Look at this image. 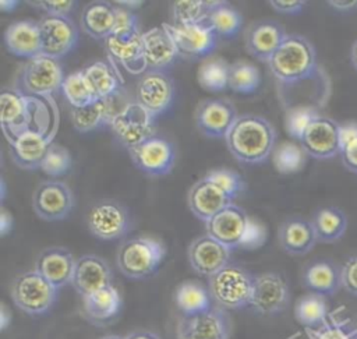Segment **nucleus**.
I'll use <instances>...</instances> for the list:
<instances>
[{"mask_svg": "<svg viewBox=\"0 0 357 339\" xmlns=\"http://www.w3.org/2000/svg\"><path fill=\"white\" fill-rule=\"evenodd\" d=\"M261 85V73L252 63L238 60L230 64L229 88L237 93H252Z\"/></svg>", "mask_w": 357, "mask_h": 339, "instance_id": "nucleus-41", "label": "nucleus"}, {"mask_svg": "<svg viewBox=\"0 0 357 339\" xmlns=\"http://www.w3.org/2000/svg\"><path fill=\"white\" fill-rule=\"evenodd\" d=\"M71 169V155L67 151V148L52 144L49 148V152L40 166V170H43L49 176H63Z\"/></svg>", "mask_w": 357, "mask_h": 339, "instance_id": "nucleus-48", "label": "nucleus"}, {"mask_svg": "<svg viewBox=\"0 0 357 339\" xmlns=\"http://www.w3.org/2000/svg\"><path fill=\"white\" fill-rule=\"evenodd\" d=\"M237 117L234 105L223 98L202 100L195 110L197 128L211 138H225Z\"/></svg>", "mask_w": 357, "mask_h": 339, "instance_id": "nucleus-19", "label": "nucleus"}, {"mask_svg": "<svg viewBox=\"0 0 357 339\" xmlns=\"http://www.w3.org/2000/svg\"><path fill=\"white\" fill-rule=\"evenodd\" d=\"M311 223L318 243H335L346 233L347 216L336 206H326L314 213Z\"/></svg>", "mask_w": 357, "mask_h": 339, "instance_id": "nucleus-35", "label": "nucleus"}, {"mask_svg": "<svg viewBox=\"0 0 357 339\" xmlns=\"http://www.w3.org/2000/svg\"><path fill=\"white\" fill-rule=\"evenodd\" d=\"M77 259L64 247H49L43 250L35 262L38 271L57 290L73 282Z\"/></svg>", "mask_w": 357, "mask_h": 339, "instance_id": "nucleus-26", "label": "nucleus"}, {"mask_svg": "<svg viewBox=\"0 0 357 339\" xmlns=\"http://www.w3.org/2000/svg\"><path fill=\"white\" fill-rule=\"evenodd\" d=\"M208 6L204 0H178L172 6L173 24L191 25L204 22L208 17Z\"/></svg>", "mask_w": 357, "mask_h": 339, "instance_id": "nucleus-44", "label": "nucleus"}, {"mask_svg": "<svg viewBox=\"0 0 357 339\" xmlns=\"http://www.w3.org/2000/svg\"><path fill=\"white\" fill-rule=\"evenodd\" d=\"M254 280L248 271L238 265H226L208 278V289L212 300L225 310H240L251 306Z\"/></svg>", "mask_w": 357, "mask_h": 339, "instance_id": "nucleus-5", "label": "nucleus"}, {"mask_svg": "<svg viewBox=\"0 0 357 339\" xmlns=\"http://www.w3.org/2000/svg\"><path fill=\"white\" fill-rule=\"evenodd\" d=\"M141 36V32L131 35L112 33L105 40V47L113 64H119L132 74L142 73L144 70H146L144 63Z\"/></svg>", "mask_w": 357, "mask_h": 339, "instance_id": "nucleus-27", "label": "nucleus"}, {"mask_svg": "<svg viewBox=\"0 0 357 339\" xmlns=\"http://www.w3.org/2000/svg\"><path fill=\"white\" fill-rule=\"evenodd\" d=\"M208 17L205 22L218 38H234L243 25V17L226 1H206Z\"/></svg>", "mask_w": 357, "mask_h": 339, "instance_id": "nucleus-36", "label": "nucleus"}, {"mask_svg": "<svg viewBox=\"0 0 357 339\" xmlns=\"http://www.w3.org/2000/svg\"><path fill=\"white\" fill-rule=\"evenodd\" d=\"M1 128L7 142L29 130H57L60 117L53 98L32 96L17 88L0 93Z\"/></svg>", "mask_w": 357, "mask_h": 339, "instance_id": "nucleus-1", "label": "nucleus"}, {"mask_svg": "<svg viewBox=\"0 0 357 339\" xmlns=\"http://www.w3.org/2000/svg\"><path fill=\"white\" fill-rule=\"evenodd\" d=\"M272 162L279 173L291 174L300 172L304 167L307 162V153L301 145L294 142H282L275 148L272 153Z\"/></svg>", "mask_w": 357, "mask_h": 339, "instance_id": "nucleus-42", "label": "nucleus"}, {"mask_svg": "<svg viewBox=\"0 0 357 339\" xmlns=\"http://www.w3.org/2000/svg\"><path fill=\"white\" fill-rule=\"evenodd\" d=\"M278 234L282 248L290 255H304L318 243L311 220L300 216L286 219Z\"/></svg>", "mask_w": 357, "mask_h": 339, "instance_id": "nucleus-29", "label": "nucleus"}, {"mask_svg": "<svg viewBox=\"0 0 357 339\" xmlns=\"http://www.w3.org/2000/svg\"><path fill=\"white\" fill-rule=\"evenodd\" d=\"M82 71L96 99H112L119 93L121 78L113 63L98 60L88 64Z\"/></svg>", "mask_w": 357, "mask_h": 339, "instance_id": "nucleus-33", "label": "nucleus"}, {"mask_svg": "<svg viewBox=\"0 0 357 339\" xmlns=\"http://www.w3.org/2000/svg\"><path fill=\"white\" fill-rule=\"evenodd\" d=\"M112 280V269L103 258L93 254H85L77 259L71 285L82 299L113 285Z\"/></svg>", "mask_w": 357, "mask_h": 339, "instance_id": "nucleus-23", "label": "nucleus"}, {"mask_svg": "<svg viewBox=\"0 0 357 339\" xmlns=\"http://www.w3.org/2000/svg\"><path fill=\"white\" fill-rule=\"evenodd\" d=\"M303 282L311 293L332 296L342 287L340 266L329 259L314 261L304 269Z\"/></svg>", "mask_w": 357, "mask_h": 339, "instance_id": "nucleus-32", "label": "nucleus"}, {"mask_svg": "<svg viewBox=\"0 0 357 339\" xmlns=\"http://www.w3.org/2000/svg\"><path fill=\"white\" fill-rule=\"evenodd\" d=\"M131 225L130 212L114 199L98 201L86 213V226L99 240L112 241L121 239L131 230Z\"/></svg>", "mask_w": 357, "mask_h": 339, "instance_id": "nucleus-8", "label": "nucleus"}, {"mask_svg": "<svg viewBox=\"0 0 357 339\" xmlns=\"http://www.w3.org/2000/svg\"><path fill=\"white\" fill-rule=\"evenodd\" d=\"M269 4L275 11L289 15L298 14L305 7V1L303 0H271Z\"/></svg>", "mask_w": 357, "mask_h": 339, "instance_id": "nucleus-53", "label": "nucleus"}, {"mask_svg": "<svg viewBox=\"0 0 357 339\" xmlns=\"http://www.w3.org/2000/svg\"><path fill=\"white\" fill-rule=\"evenodd\" d=\"M294 318L305 329L321 326L329 318L326 297L318 293H307L301 296L294 306Z\"/></svg>", "mask_w": 357, "mask_h": 339, "instance_id": "nucleus-38", "label": "nucleus"}, {"mask_svg": "<svg viewBox=\"0 0 357 339\" xmlns=\"http://www.w3.org/2000/svg\"><path fill=\"white\" fill-rule=\"evenodd\" d=\"M272 75L286 85L311 78L317 71V53L312 43L301 35H287L268 61Z\"/></svg>", "mask_w": 357, "mask_h": 339, "instance_id": "nucleus-3", "label": "nucleus"}, {"mask_svg": "<svg viewBox=\"0 0 357 339\" xmlns=\"http://www.w3.org/2000/svg\"><path fill=\"white\" fill-rule=\"evenodd\" d=\"M298 142L315 159L333 158L340 155V126L333 119L318 114Z\"/></svg>", "mask_w": 357, "mask_h": 339, "instance_id": "nucleus-18", "label": "nucleus"}, {"mask_svg": "<svg viewBox=\"0 0 357 339\" xmlns=\"http://www.w3.org/2000/svg\"><path fill=\"white\" fill-rule=\"evenodd\" d=\"M132 163L148 176H165L172 172L176 162L174 145L163 137L153 135L128 149Z\"/></svg>", "mask_w": 357, "mask_h": 339, "instance_id": "nucleus-11", "label": "nucleus"}, {"mask_svg": "<svg viewBox=\"0 0 357 339\" xmlns=\"http://www.w3.org/2000/svg\"><path fill=\"white\" fill-rule=\"evenodd\" d=\"M276 137L275 127L266 119L257 114H243L237 117L225 141L236 160L258 165L273 153Z\"/></svg>", "mask_w": 357, "mask_h": 339, "instance_id": "nucleus-2", "label": "nucleus"}, {"mask_svg": "<svg viewBox=\"0 0 357 339\" xmlns=\"http://www.w3.org/2000/svg\"><path fill=\"white\" fill-rule=\"evenodd\" d=\"M42 54L61 59L68 54L78 42V29L70 17L43 15L39 21Z\"/></svg>", "mask_w": 357, "mask_h": 339, "instance_id": "nucleus-14", "label": "nucleus"}, {"mask_svg": "<svg viewBox=\"0 0 357 339\" xmlns=\"http://www.w3.org/2000/svg\"><path fill=\"white\" fill-rule=\"evenodd\" d=\"M174 303L183 315L199 314L213 307L209 289L194 280H187L177 286Z\"/></svg>", "mask_w": 357, "mask_h": 339, "instance_id": "nucleus-37", "label": "nucleus"}, {"mask_svg": "<svg viewBox=\"0 0 357 339\" xmlns=\"http://www.w3.org/2000/svg\"><path fill=\"white\" fill-rule=\"evenodd\" d=\"M57 130H29L8 142L14 163L25 170L40 169Z\"/></svg>", "mask_w": 357, "mask_h": 339, "instance_id": "nucleus-16", "label": "nucleus"}, {"mask_svg": "<svg viewBox=\"0 0 357 339\" xmlns=\"http://www.w3.org/2000/svg\"><path fill=\"white\" fill-rule=\"evenodd\" d=\"M230 251V248H227L209 234H204L192 240L187 254L191 268L197 273L211 278L226 265H229Z\"/></svg>", "mask_w": 357, "mask_h": 339, "instance_id": "nucleus-21", "label": "nucleus"}, {"mask_svg": "<svg viewBox=\"0 0 357 339\" xmlns=\"http://www.w3.org/2000/svg\"><path fill=\"white\" fill-rule=\"evenodd\" d=\"M230 64L222 57L206 59L197 73L198 84L209 92H222L229 88Z\"/></svg>", "mask_w": 357, "mask_h": 339, "instance_id": "nucleus-39", "label": "nucleus"}, {"mask_svg": "<svg viewBox=\"0 0 357 339\" xmlns=\"http://www.w3.org/2000/svg\"><path fill=\"white\" fill-rule=\"evenodd\" d=\"M342 287L351 296L357 297V254L350 255L340 266Z\"/></svg>", "mask_w": 357, "mask_h": 339, "instance_id": "nucleus-52", "label": "nucleus"}, {"mask_svg": "<svg viewBox=\"0 0 357 339\" xmlns=\"http://www.w3.org/2000/svg\"><path fill=\"white\" fill-rule=\"evenodd\" d=\"M290 303V289L286 279L278 272H265L255 276L251 306L262 315L284 311Z\"/></svg>", "mask_w": 357, "mask_h": 339, "instance_id": "nucleus-17", "label": "nucleus"}, {"mask_svg": "<svg viewBox=\"0 0 357 339\" xmlns=\"http://www.w3.org/2000/svg\"><path fill=\"white\" fill-rule=\"evenodd\" d=\"M4 43L7 50L25 59H33L42 54V42L39 25L31 20L15 21L4 32Z\"/></svg>", "mask_w": 357, "mask_h": 339, "instance_id": "nucleus-28", "label": "nucleus"}, {"mask_svg": "<svg viewBox=\"0 0 357 339\" xmlns=\"http://www.w3.org/2000/svg\"><path fill=\"white\" fill-rule=\"evenodd\" d=\"M144 63L148 71L169 70L180 56L176 43L163 25L153 27L142 33Z\"/></svg>", "mask_w": 357, "mask_h": 339, "instance_id": "nucleus-22", "label": "nucleus"}, {"mask_svg": "<svg viewBox=\"0 0 357 339\" xmlns=\"http://www.w3.org/2000/svg\"><path fill=\"white\" fill-rule=\"evenodd\" d=\"M250 216L243 208L230 204L212 216L206 225V234L226 246L227 248H240L244 240Z\"/></svg>", "mask_w": 357, "mask_h": 339, "instance_id": "nucleus-20", "label": "nucleus"}, {"mask_svg": "<svg viewBox=\"0 0 357 339\" xmlns=\"http://www.w3.org/2000/svg\"><path fill=\"white\" fill-rule=\"evenodd\" d=\"M144 1H127V0H120L116 1V4H120L121 7H128V8H138L139 6H142Z\"/></svg>", "mask_w": 357, "mask_h": 339, "instance_id": "nucleus-59", "label": "nucleus"}, {"mask_svg": "<svg viewBox=\"0 0 357 339\" xmlns=\"http://www.w3.org/2000/svg\"><path fill=\"white\" fill-rule=\"evenodd\" d=\"M230 204L233 201L208 176L198 180L188 193L190 211L205 223Z\"/></svg>", "mask_w": 357, "mask_h": 339, "instance_id": "nucleus-25", "label": "nucleus"}, {"mask_svg": "<svg viewBox=\"0 0 357 339\" xmlns=\"http://www.w3.org/2000/svg\"><path fill=\"white\" fill-rule=\"evenodd\" d=\"M0 319H1V326L0 328H1V331H4L8 326L10 321H11V314H10L6 304H1V307H0Z\"/></svg>", "mask_w": 357, "mask_h": 339, "instance_id": "nucleus-57", "label": "nucleus"}, {"mask_svg": "<svg viewBox=\"0 0 357 339\" xmlns=\"http://www.w3.org/2000/svg\"><path fill=\"white\" fill-rule=\"evenodd\" d=\"M121 304L119 290L110 285L84 297V314L92 324L106 325L119 315Z\"/></svg>", "mask_w": 357, "mask_h": 339, "instance_id": "nucleus-31", "label": "nucleus"}, {"mask_svg": "<svg viewBox=\"0 0 357 339\" xmlns=\"http://www.w3.org/2000/svg\"><path fill=\"white\" fill-rule=\"evenodd\" d=\"M18 4H20V1H17V0H1L0 1V10L4 11V13H8V11L15 10Z\"/></svg>", "mask_w": 357, "mask_h": 339, "instance_id": "nucleus-58", "label": "nucleus"}, {"mask_svg": "<svg viewBox=\"0 0 357 339\" xmlns=\"http://www.w3.org/2000/svg\"><path fill=\"white\" fill-rule=\"evenodd\" d=\"M74 206L71 188L59 180H46L38 186L32 195L35 213L47 222L66 219Z\"/></svg>", "mask_w": 357, "mask_h": 339, "instance_id": "nucleus-13", "label": "nucleus"}, {"mask_svg": "<svg viewBox=\"0 0 357 339\" xmlns=\"http://www.w3.org/2000/svg\"><path fill=\"white\" fill-rule=\"evenodd\" d=\"M230 332L229 314L215 306L199 314L181 315L176 326L177 339H229Z\"/></svg>", "mask_w": 357, "mask_h": 339, "instance_id": "nucleus-9", "label": "nucleus"}, {"mask_svg": "<svg viewBox=\"0 0 357 339\" xmlns=\"http://www.w3.org/2000/svg\"><path fill=\"white\" fill-rule=\"evenodd\" d=\"M166 257L165 244L151 236H135L124 240L116 255L120 272L130 279H145L152 276Z\"/></svg>", "mask_w": 357, "mask_h": 339, "instance_id": "nucleus-4", "label": "nucleus"}, {"mask_svg": "<svg viewBox=\"0 0 357 339\" xmlns=\"http://www.w3.org/2000/svg\"><path fill=\"white\" fill-rule=\"evenodd\" d=\"M32 7L45 13V15L54 17H68V14L74 10L77 1L74 0H40L32 1Z\"/></svg>", "mask_w": 357, "mask_h": 339, "instance_id": "nucleus-50", "label": "nucleus"}, {"mask_svg": "<svg viewBox=\"0 0 357 339\" xmlns=\"http://www.w3.org/2000/svg\"><path fill=\"white\" fill-rule=\"evenodd\" d=\"M176 43L178 53L191 59H202L213 53L218 45V36L204 21L191 25L162 24Z\"/></svg>", "mask_w": 357, "mask_h": 339, "instance_id": "nucleus-15", "label": "nucleus"}, {"mask_svg": "<svg viewBox=\"0 0 357 339\" xmlns=\"http://www.w3.org/2000/svg\"><path fill=\"white\" fill-rule=\"evenodd\" d=\"M110 127L116 138L127 149L156 135L155 117L144 110L137 102L126 103L112 119Z\"/></svg>", "mask_w": 357, "mask_h": 339, "instance_id": "nucleus-10", "label": "nucleus"}, {"mask_svg": "<svg viewBox=\"0 0 357 339\" xmlns=\"http://www.w3.org/2000/svg\"><path fill=\"white\" fill-rule=\"evenodd\" d=\"M13 229V215L3 206L0 212V234L6 236Z\"/></svg>", "mask_w": 357, "mask_h": 339, "instance_id": "nucleus-54", "label": "nucleus"}, {"mask_svg": "<svg viewBox=\"0 0 357 339\" xmlns=\"http://www.w3.org/2000/svg\"><path fill=\"white\" fill-rule=\"evenodd\" d=\"M61 91L71 109H81L98 100L82 70L66 75Z\"/></svg>", "mask_w": 357, "mask_h": 339, "instance_id": "nucleus-40", "label": "nucleus"}, {"mask_svg": "<svg viewBox=\"0 0 357 339\" xmlns=\"http://www.w3.org/2000/svg\"><path fill=\"white\" fill-rule=\"evenodd\" d=\"M124 339H160V338L151 331H134L126 335Z\"/></svg>", "mask_w": 357, "mask_h": 339, "instance_id": "nucleus-56", "label": "nucleus"}, {"mask_svg": "<svg viewBox=\"0 0 357 339\" xmlns=\"http://www.w3.org/2000/svg\"><path fill=\"white\" fill-rule=\"evenodd\" d=\"M318 116L315 109L311 106H291L284 119V126L287 134L300 141L307 127L311 124V121Z\"/></svg>", "mask_w": 357, "mask_h": 339, "instance_id": "nucleus-46", "label": "nucleus"}, {"mask_svg": "<svg viewBox=\"0 0 357 339\" xmlns=\"http://www.w3.org/2000/svg\"><path fill=\"white\" fill-rule=\"evenodd\" d=\"M174 93V81L167 73L146 71L137 84L135 102L156 119L172 107Z\"/></svg>", "mask_w": 357, "mask_h": 339, "instance_id": "nucleus-12", "label": "nucleus"}, {"mask_svg": "<svg viewBox=\"0 0 357 339\" xmlns=\"http://www.w3.org/2000/svg\"><path fill=\"white\" fill-rule=\"evenodd\" d=\"M100 339H124V338H121L119 335H106V336H103Z\"/></svg>", "mask_w": 357, "mask_h": 339, "instance_id": "nucleus-61", "label": "nucleus"}, {"mask_svg": "<svg viewBox=\"0 0 357 339\" xmlns=\"http://www.w3.org/2000/svg\"><path fill=\"white\" fill-rule=\"evenodd\" d=\"M328 4L339 11H351L354 8H357V1H328Z\"/></svg>", "mask_w": 357, "mask_h": 339, "instance_id": "nucleus-55", "label": "nucleus"}, {"mask_svg": "<svg viewBox=\"0 0 357 339\" xmlns=\"http://www.w3.org/2000/svg\"><path fill=\"white\" fill-rule=\"evenodd\" d=\"M286 36L283 25L278 21H257L247 28L245 49L254 59L268 63Z\"/></svg>", "mask_w": 357, "mask_h": 339, "instance_id": "nucleus-24", "label": "nucleus"}, {"mask_svg": "<svg viewBox=\"0 0 357 339\" xmlns=\"http://www.w3.org/2000/svg\"><path fill=\"white\" fill-rule=\"evenodd\" d=\"M266 239H268L266 226L262 222H259L258 219L250 218L248 227H247V232H245V236H244V240H243L240 248H245V250L259 248L261 246L265 244Z\"/></svg>", "mask_w": 357, "mask_h": 339, "instance_id": "nucleus-49", "label": "nucleus"}, {"mask_svg": "<svg viewBox=\"0 0 357 339\" xmlns=\"http://www.w3.org/2000/svg\"><path fill=\"white\" fill-rule=\"evenodd\" d=\"M205 176H208L212 181H215L231 201H234L237 197H240L245 191L244 179L233 170L215 169L208 172Z\"/></svg>", "mask_w": 357, "mask_h": 339, "instance_id": "nucleus-47", "label": "nucleus"}, {"mask_svg": "<svg viewBox=\"0 0 357 339\" xmlns=\"http://www.w3.org/2000/svg\"><path fill=\"white\" fill-rule=\"evenodd\" d=\"M350 60H351L353 67H354L356 71H357V39L354 40V43H353V46H351V50H350Z\"/></svg>", "mask_w": 357, "mask_h": 339, "instance_id": "nucleus-60", "label": "nucleus"}, {"mask_svg": "<svg viewBox=\"0 0 357 339\" xmlns=\"http://www.w3.org/2000/svg\"><path fill=\"white\" fill-rule=\"evenodd\" d=\"M308 339H357V326L347 318H329L318 328L305 329Z\"/></svg>", "mask_w": 357, "mask_h": 339, "instance_id": "nucleus-43", "label": "nucleus"}, {"mask_svg": "<svg viewBox=\"0 0 357 339\" xmlns=\"http://www.w3.org/2000/svg\"><path fill=\"white\" fill-rule=\"evenodd\" d=\"M14 304L28 315L39 317L50 311L57 299V289L38 271L20 273L11 285Z\"/></svg>", "mask_w": 357, "mask_h": 339, "instance_id": "nucleus-6", "label": "nucleus"}, {"mask_svg": "<svg viewBox=\"0 0 357 339\" xmlns=\"http://www.w3.org/2000/svg\"><path fill=\"white\" fill-rule=\"evenodd\" d=\"M340 159L349 172L357 174V123L340 126Z\"/></svg>", "mask_w": 357, "mask_h": 339, "instance_id": "nucleus-45", "label": "nucleus"}, {"mask_svg": "<svg viewBox=\"0 0 357 339\" xmlns=\"http://www.w3.org/2000/svg\"><path fill=\"white\" fill-rule=\"evenodd\" d=\"M116 6L95 0L88 3L81 14V28L96 40H106L114 32Z\"/></svg>", "mask_w": 357, "mask_h": 339, "instance_id": "nucleus-30", "label": "nucleus"}, {"mask_svg": "<svg viewBox=\"0 0 357 339\" xmlns=\"http://www.w3.org/2000/svg\"><path fill=\"white\" fill-rule=\"evenodd\" d=\"M64 78L63 67L57 59L39 54L22 66L17 89L32 96L53 98V93L61 89Z\"/></svg>", "mask_w": 357, "mask_h": 339, "instance_id": "nucleus-7", "label": "nucleus"}, {"mask_svg": "<svg viewBox=\"0 0 357 339\" xmlns=\"http://www.w3.org/2000/svg\"><path fill=\"white\" fill-rule=\"evenodd\" d=\"M139 32L138 29V18L128 8L116 6V24L114 32L117 35H131Z\"/></svg>", "mask_w": 357, "mask_h": 339, "instance_id": "nucleus-51", "label": "nucleus"}, {"mask_svg": "<svg viewBox=\"0 0 357 339\" xmlns=\"http://www.w3.org/2000/svg\"><path fill=\"white\" fill-rule=\"evenodd\" d=\"M114 98L98 99L93 103L81 107L71 109V123L78 133H89L100 128L106 124L110 126L112 119L119 110H114Z\"/></svg>", "mask_w": 357, "mask_h": 339, "instance_id": "nucleus-34", "label": "nucleus"}]
</instances>
